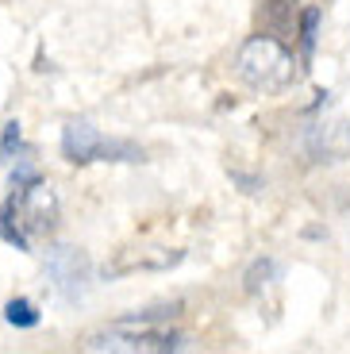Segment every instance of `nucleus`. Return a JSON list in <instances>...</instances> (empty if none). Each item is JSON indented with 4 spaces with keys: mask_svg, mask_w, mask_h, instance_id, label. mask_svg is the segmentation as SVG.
I'll return each mask as SVG.
<instances>
[{
    "mask_svg": "<svg viewBox=\"0 0 350 354\" xmlns=\"http://www.w3.org/2000/svg\"><path fill=\"white\" fill-rule=\"evenodd\" d=\"M54 227H58V196L39 177L19 185V196L0 208V235L16 250H31V235H50Z\"/></svg>",
    "mask_w": 350,
    "mask_h": 354,
    "instance_id": "f257e3e1",
    "label": "nucleus"
},
{
    "mask_svg": "<svg viewBox=\"0 0 350 354\" xmlns=\"http://www.w3.org/2000/svg\"><path fill=\"white\" fill-rule=\"evenodd\" d=\"M293 66H297L293 62V50L277 35H250L239 46V58H235L239 77L250 88H258V93H277V88H285L297 77Z\"/></svg>",
    "mask_w": 350,
    "mask_h": 354,
    "instance_id": "f03ea898",
    "label": "nucleus"
},
{
    "mask_svg": "<svg viewBox=\"0 0 350 354\" xmlns=\"http://www.w3.org/2000/svg\"><path fill=\"white\" fill-rule=\"evenodd\" d=\"M185 339L177 331H166V328H108V331H97L81 343V351H108V354H174L181 351Z\"/></svg>",
    "mask_w": 350,
    "mask_h": 354,
    "instance_id": "7ed1b4c3",
    "label": "nucleus"
},
{
    "mask_svg": "<svg viewBox=\"0 0 350 354\" xmlns=\"http://www.w3.org/2000/svg\"><path fill=\"white\" fill-rule=\"evenodd\" d=\"M62 154L73 162V166H89V162H142V151L135 142H116L104 139L93 124L85 120H73L62 131Z\"/></svg>",
    "mask_w": 350,
    "mask_h": 354,
    "instance_id": "20e7f679",
    "label": "nucleus"
},
{
    "mask_svg": "<svg viewBox=\"0 0 350 354\" xmlns=\"http://www.w3.org/2000/svg\"><path fill=\"white\" fill-rule=\"evenodd\" d=\"M46 274L66 301H77L89 289V258L73 247H50L46 250Z\"/></svg>",
    "mask_w": 350,
    "mask_h": 354,
    "instance_id": "39448f33",
    "label": "nucleus"
},
{
    "mask_svg": "<svg viewBox=\"0 0 350 354\" xmlns=\"http://www.w3.org/2000/svg\"><path fill=\"white\" fill-rule=\"evenodd\" d=\"M308 154L315 162H342L350 158V124L331 120V124H315L308 131Z\"/></svg>",
    "mask_w": 350,
    "mask_h": 354,
    "instance_id": "423d86ee",
    "label": "nucleus"
},
{
    "mask_svg": "<svg viewBox=\"0 0 350 354\" xmlns=\"http://www.w3.org/2000/svg\"><path fill=\"white\" fill-rule=\"evenodd\" d=\"M181 250H139V258H120L104 270V274H127V270H169L181 262Z\"/></svg>",
    "mask_w": 350,
    "mask_h": 354,
    "instance_id": "0eeeda50",
    "label": "nucleus"
},
{
    "mask_svg": "<svg viewBox=\"0 0 350 354\" xmlns=\"http://www.w3.org/2000/svg\"><path fill=\"white\" fill-rule=\"evenodd\" d=\"M4 319H8L12 328H35L39 324V308L31 301H8V308H4Z\"/></svg>",
    "mask_w": 350,
    "mask_h": 354,
    "instance_id": "6e6552de",
    "label": "nucleus"
},
{
    "mask_svg": "<svg viewBox=\"0 0 350 354\" xmlns=\"http://www.w3.org/2000/svg\"><path fill=\"white\" fill-rule=\"evenodd\" d=\"M293 4L297 0H266V24L273 31H289L293 27Z\"/></svg>",
    "mask_w": 350,
    "mask_h": 354,
    "instance_id": "1a4fd4ad",
    "label": "nucleus"
},
{
    "mask_svg": "<svg viewBox=\"0 0 350 354\" xmlns=\"http://www.w3.org/2000/svg\"><path fill=\"white\" fill-rule=\"evenodd\" d=\"M273 274H277V266H273V258H258V262L246 270V292H258L266 289V285L273 281Z\"/></svg>",
    "mask_w": 350,
    "mask_h": 354,
    "instance_id": "9d476101",
    "label": "nucleus"
},
{
    "mask_svg": "<svg viewBox=\"0 0 350 354\" xmlns=\"http://www.w3.org/2000/svg\"><path fill=\"white\" fill-rule=\"evenodd\" d=\"M315 27H320V8H304V16H300V43H304V54L315 50Z\"/></svg>",
    "mask_w": 350,
    "mask_h": 354,
    "instance_id": "9b49d317",
    "label": "nucleus"
},
{
    "mask_svg": "<svg viewBox=\"0 0 350 354\" xmlns=\"http://www.w3.org/2000/svg\"><path fill=\"white\" fill-rule=\"evenodd\" d=\"M12 147L19 151V124H8V127H4V142H0V154H4V158H12Z\"/></svg>",
    "mask_w": 350,
    "mask_h": 354,
    "instance_id": "f8f14e48",
    "label": "nucleus"
}]
</instances>
